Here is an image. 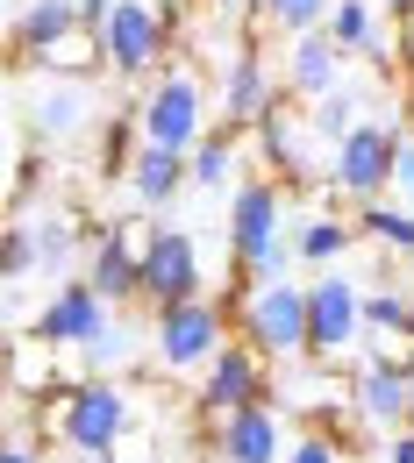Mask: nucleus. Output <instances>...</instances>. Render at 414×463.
<instances>
[{"mask_svg": "<svg viewBox=\"0 0 414 463\" xmlns=\"http://www.w3.org/2000/svg\"><path fill=\"white\" fill-rule=\"evenodd\" d=\"M286 214H294V193L279 178H243L236 200H229V257L250 264V279H286L294 271V235H286Z\"/></svg>", "mask_w": 414, "mask_h": 463, "instance_id": "obj_1", "label": "nucleus"}, {"mask_svg": "<svg viewBox=\"0 0 414 463\" xmlns=\"http://www.w3.org/2000/svg\"><path fill=\"white\" fill-rule=\"evenodd\" d=\"M229 335H236V314H229L215 292H193V299L150 314V349H158L165 371H207Z\"/></svg>", "mask_w": 414, "mask_h": 463, "instance_id": "obj_2", "label": "nucleus"}, {"mask_svg": "<svg viewBox=\"0 0 414 463\" xmlns=\"http://www.w3.org/2000/svg\"><path fill=\"white\" fill-rule=\"evenodd\" d=\"M257 400H279V371H272V356H265L257 343L229 335L222 356L200 371V392H193V406H200V435H215V428H222V413L257 406Z\"/></svg>", "mask_w": 414, "mask_h": 463, "instance_id": "obj_3", "label": "nucleus"}, {"mask_svg": "<svg viewBox=\"0 0 414 463\" xmlns=\"http://www.w3.org/2000/svg\"><path fill=\"white\" fill-rule=\"evenodd\" d=\"M357 349H364V286L343 271H322L307 286V364L351 371Z\"/></svg>", "mask_w": 414, "mask_h": 463, "instance_id": "obj_4", "label": "nucleus"}, {"mask_svg": "<svg viewBox=\"0 0 414 463\" xmlns=\"http://www.w3.org/2000/svg\"><path fill=\"white\" fill-rule=\"evenodd\" d=\"M236 335L257 343L272 364H300L307 356V286H294V279H257L236 307Z\"/></svg>", "mask_w": 414, "mask_h": 463, "instance_id": "obj_5", "label": "nucleus"}, {"mask_svg": "<svg viewBox=\"0 0 414 463\" xmlns=\"http://www.w3.org/2000/svg\"><path fill=\"white\" fill-rule=\"evenodd\" d=\"M136 121H143V143H165V150H193L207 136V86L193 64H165L143 93H136Z\"/></svg>", "mask_w": 414, "mask_h": 463, "instance_id": "obj_6", "label": "nucleus"}, {"mask_svg": "<svg viewBox=\"0 0 414 463\" xmlns=\"http://www.w3.org/2000/svg\"><path fill=\"white\" fill-rule=\"evenodd\" d=\"M400 143H408V121H357L351 136L329 150V172H336V185L351 193L357 207L393 193V172H400Z\"/></svg>", "mask_w": 414, "mask_h": 463, "instance_id": "obj_7", "label": "nucleus"}, {"mask_svg": "<svg viewBox=\"0 0 414 463\" xmlns=\"http://www.w3.org/2000/svg\"><path fill=\"white\" fill-rule=\"evenodd\" d=\"M101 29H108V71L129 79V86H150V79L172 64V36H165V22L150 14V0H115V14H108Z\"/></svg>", "mask_w": 414, "mask_h": 463, "instance_id": "obj_8", "label": "nucleus"}, {"mask_svg": "<svg viewBox=\"0 0 414 463\" xmlns=\"http://www.w3.org/2000/svg\"><path fill=\"white\" fill-rule=\"evenodd\" d=\"M115 314H121V307L93 286V279H64V286L36 307V321H29V328H36L43 343H58V349H93V335H108V328H115Z\"/></svg>", "mask_w": 414, "mask_h": 463, "instance_id": "obj_9", "label": "nucleus"}, {"mask_svg": "<svg viewBox=\"0 0 414 463\" xmlns=\"http://www.w3.org/2000/svg\"><path fill=\"white\" fill-rule=\"evenodd\" d=\"M207 449H215L222 463H286V449H294V435H286V406L257 400V406L222 413V428L207 435Z\"/></svg>", "mask_w": 414, "mask_h": 463, "instance_id": "obj_10", "label": "nucleus"}, {"mask_svg": "<svg viewBox=\"0 0 414 463\" xmlns=\"http://www.w3.org/2000/svg\"><path fill=\"white\" fill-rule=\"evenodd\" d=\"M121 435H129V385H121V378H86V385H79V406H72L64 457H115Z\"/></svg>", "mask_w": 414, "mask_h": 463, "instance_id": "obj_11", "label": "nucleus"}, {"mask_svg": "<svg viewBox=\"0 0 414 463\" xmlns=\"http://www.w3.org/2000/svg\"><path fill=\"white\" fill-rule=\"evenodd\" d=\"M22 128H29V143H43V150L86 136V128H93V79H36V93H29V108H22Z\"/></svg>", "mask_w": 414, "mask_h": 463, "instance_id": "obj_12", "label": "nucleus"}, {"mask_svg": "<svg viewBox=\"0 0 414 463\" xmlns=\"http://www.w3.org/2000/svg\"><path fill=\"white\" fill-rule=\"evenodd\" d=\"M279 86H286V79H272V58H265V51H229V64H222V128L250 136L257 121L272 115Z\"/></svg>", "mask_w": 414, "mask_h": 463, "instance_id": "obj_13", "label": "nucleus"}, {"mask_svg": "<svg viewBox=\"0 0 414 463\" xmlns=\"http://www.w3.org/2000/svg\"><path fill=\"white\" fill-rule=\"evenodd\" d=\"M351 385H357V413H364L379 435H393V428H408V420H414V371L364 356V364L351 371Z\"/></svg>", "mask_w": 414, "mask_h": 463, "instance_id": "obj_14", "label": "nucleus"}, {"mask_svg": "<svg viewBox=\"0 0 414 463\" xmlns=\"http://www.w3.org/2000/svg\"><path fill=\"white\" fill-rule=\"evenodd\" d=\"M193 292H207V279H200V242L186 229H172L165 250L143 264V307L158 314V307H178V299H193Z\"/></svg>", "mask_w": 414, "mask_h": 463, "instance_id": "obj_15", "label": "nucleus"}, {"mask_svg": "<svg viewBox=\"0 0 414 463\" xmlns=\"http://www.w3.org/2000/svg\"><path fill=\"white\" fill-rule=\"evenodd\" d=\"M343 64H351V51L329 36V22L307 29V36H286V86L307 93V100H329L343 86Z\"/></svg>", "mask_w": 414, "mask_h": 463, "instance_id": "obj_16", "label": "nucleus"}, {"mask_svg": "<svg viewBox=\"0 0 414 463\" xmlns=\"http://www.w3.org/2000/svg\"><path fill=\"white\" fill-rule=\"evenodd\" d=\"M36 79H108V29L101 22H72L64 36H51L43 51H36V64H29Z\"/></svg>", "mask_w": 414, "mask_h": 463, "instance_id": "obj_17", "label": "nucleus"}, {"mask_svg": "<svg viewBox=\"0 0 414 463\" xmlns=\"http://www.w3.org/2000/svg\"><path fill=\"white\" fill-rule=\"evenodd\" d=\"M64 385V349L43 343L36 328H14L7 335V400H43Z\"/></svg>", "mask_w": 414, "mask_h": 463, "instance_id": "obj_18", "label": "nucleus"}, {"mask_svg": "<svg viewBox=\"0 0 414 463\" xmlns=\"http://www.w3.org/2000/svg\"><path fill=\"white\" fill-rule=\"evenodd\" d=\"M72 22H79V7H72V0H29V7L7 22V71L22 79V71L36 64V51H43L51 36H64Z\"/></svg>", "mask_w": 414, "mask_h": 463, "instance_id": "obj_19", "label": "nucleus"}, {"mask_svg": "<svg viewBox=\"0 0 414 463\" xmlns=\"http://www.w3.org/2000/svg\"><path fill=\"white\" fill-rule=\"evenodd\" d=\"M186 185H193V157L186 150H165V143H143L136 150V172H129L136 207H172Z\"/></svg>", "mask_w": 414, "mask_h": 463, "instance_id": "obj_20", "label": "nucleus"}, {"mask_svg": "<svg viewBox=\"0 0 414 463\" xmlns=\"http://www.w3.org/2000/svg\"><path fill=\"white\" fill-rule=\"evenodd\" d=\"M136 150H143V121H136V100H121L115 115H108V128L93 136V157H86V172L101 178H121L129 185V172H136Z\"/></svg>", "mask_w": 414, "mask_h": 463, "instance_id": "obj_21", "label": "nucleus"}, {"mask_svg": "<svg viewBox=\"0 0 414 463\" xmlns=\"http://www.w3.org/2000/svg\"><path fill=\"white\" fill-rule=\"evenodd\" d=\"M357 242H364L357 214H300V229H294V250H300V264H322V271H336V264L351 257Z\"/></svg>", "mask_w": 414, "mask_h": 463, "instance_id": "obj_22", "label": "nucleus"}, {"mask_svg": "<svg viewBox=\"0 0 414 463\" xmlns=\"http://www.w3.org/2000/svg\"><path fill=\"white\" fill-rule=\"evenodd\" d=\"M357 229L379 257H414V207L408 200H364L357 207Z\"/></svg>", "mask_w": 414, "mask_h": 463, "instance_id": "obj_23", "label": "nucleus"}, {"mask_svg": "<svg viewBox=\"0 0 414 463\" xmlns=\"http://www.w3.org/2000/svg\"><path fill=\"white\" fill-rule=\"evenodd\" d=\"M86 279L108 292L115 307H136V299H143V264H129L108 235H93V242H86Z\"/></svg>", "mask_w": 414, "mask_h": 463, "instance_id": "obj_24", "label": "nucleus"}, {"mask_svg": "<svg viewBox=\"0 0 414 463\" xmlns=\"http://www.w3.org/2000/svg\"><path fill=\"white\" fill-rule=\"evenodd\" d=\"M243 143H250V136H236V128H207V136L186 150V157H193V185H200V193H222V185L236 178Z\"/></svg>", "mask_w": 414, "mask_h": 463, "instance_id": "obj_25", "label": "nucleus"}, {"mask_svg": "<svg viewBox=\"0 0 414 463\" xmlns=\"http://www.w3.org/2000/svg\"><path fill=\"white\" fill-rule=\"evenodd\" d=\"M165 235H172V229L158 222V207H121L115 222H108V242H115L129 264H150V257L165 250Z\"/></svg>", "mask_w": 414, "mask_h": 463, "instance_id": "obj_26", "label": "nucleus"}, {"mask_svg": "<svg viewBox=\"0 0 414 463\" xmlns=\"http://www.w3.org/2000/svg\"><path fill=\"white\" fill-rule=\"evenodd\" d=\"M379 14H386L379 0H336V7H329V36H336L351 58H364V51L386 36V22H379Z\"/></svg>", "mask_w": 414, "mask_h": 463, "instance_id": "obj_27", "label": "nucleus"}, {"mask_svg": "<svg viewBox=\"0 0 414 463\" xmlns=\"http://www.w3.org/2000/svg\"><path fill=\"white\" fill-rule=\"evenodd\" d=\"M36 271H43V250H36L29 214H7V229H0V279L22 286V279H36Z\"/></svg>", "mask_w": 414, "mask_h": 463, "instance_id": "obj_28", "label": "nucleus"}, {"mask_svg": "<svg viewBox=\"0 0 414 463\" xmlns=\"http://www.w3.org/2000/svg\"><path fill=\"white\" fill-rule=\"evenodd\" d=\"M72 406H79V385H58V392H43V400H29V428H36V442H58L72 435Z\"/></svg>", "mask_w": 414, "mask_h": 463, "instance_id": "obj_29", "label": "nucleus"}, {"mask_svg": "<svg viewBox=\"0 0 414 463\" xmlns=\"http://www.w3.org/2000/svg\"><path fill=\"white\" fill-rule=\"evenodd\" d=\"M364 328H414V292L408 286H371L364 292Z\"/></svg>", "mask_w": 414, "mask_h": 463, "instance_id": "obj_30", "label": "nucleus"}, {"mask_svg": "<svg viewBox=\"0 0 414 463\" xmlns=\"http://www.w3.org/2000/svg\"><path fill=\"white\" fill-rule=\"evenodd\" d=\"M307 121H314V136H322V143L336 150V143H343V136H351L364 115H357V93H343V86H336L329 100H314V108H307Z\"/></svg>", "mask_w": 414, "mask_h": 463, "instance_id": "obj_31", "label": "nucleus"}, {"mask_svg": "<svg viewBox=\"0 0 414 463\" xmlns=\"http://www.w3.org/2000/svg\"><path fill=\"white\" fill-rule=\"evenodd\" d=\"M36 185H51V165H43L36 150H14V157H7V214H29Z\"/></svg>", "mask_w": 414, "mask_h": 463, "instance_id": "obj_32", "label": "nucleus"}, {"mask_svg": "<svg viewBox=\"0 0 414 463\" xmlns=\"http://www.w3.org/2000/svg\"><path fill=\"white\" fill-rule=\"evenodd\" d=\"M343 457H351V449H343L329 428H300L294 449H286V463H343Z\"/></svg>", "mask_w": 414, "mask_h": 463, "instance_id": "obj_33", "label": "nucleus"}, {"mask_svg": "<svg viewBox=\"0 0 414 463\" xmlns=\"http://www.w3.org/2000/svg\"><path fill=\"white\" fill-rule=\"evenodd\" d=\"M329 7H336V0H272V14H279V29H286V36L322 29V22H329Z\"/></svg>", "mask_w": 414, "mask_h": 463, "instance_id": "obj_34", "label": "nucleus"}, {"mask_svg": "<svg viewBox=\"0 0 414 463\" xmlns=\"http://www.w3.org/2000/svg\"><path fill=\"white\" fill-rule=\"evenodd\" d=\"M86 364H93V371H101V378H115L121 364H129V328H108V335H93V349H86Z\"/></svg>", "mask_w": 414, "mask_h": 463, "instance_id": "obj_35", "label": "nucleus"}, {"mask_svg": "<svg viewBox=\"0 0 414 463\" xmlns=\"http://www.w3.org/2000/svg\"><path fill=\"white\" fill-rule=\"evenodd\" d=\"M0 463H43V442H36L29 428H7V449H0Z\"/></svg>", "mask_w": 414, "mask_h": 463, "instance_id": "obj_36", "label": "nucleus"}, {"mask_svg": "<svg viewBox=\"0 0 414 463\" xmlns=\"http://www.w3.org/2000/svg\"><path fill=\"white\" fill-rule=\"evenodd\" d=\"M393 200H408V207H414V128H408V143H400V172H393Z\"/></svg>", "mask_w": 414, "mask_h": 463, "instance_id": "obj_37", "label": "nucleus"}, {"mask_svg": "<svg viewBox=\"0 0 414 463\" xmlns=\"http://www.w3.org/2000/svg\"><path fill=\"white\" fill-rule=\"evenodd\" d=\"M115 463H150V435H143V428H129V435L115 442Z\"/></svg>", "mask_w": 414, "mask_h": 463, "instance_id": "obj_38", "label": "nucleus"}, {"mask_svg": "<svg viewBox=\"0 0 414 463\" xmlns=\"http://www.w3.org/2000/svg\"><path fill=\"white\" fill-rule=\"evenodd\" d=\"M386 463H414V420H408V428H393V435H386Z\"/></svg>", "mask_w": 414, "mask_h": 463, "instance_id": "obj_39", "label": "nucleus"}, {"mask_svg": "<svg viewBox=\"0 0 414 463\" xmlns=\"http://www.w3.org/2000/svg\"><path fill=\"white\" fill-rule=\"evenodd\" d=\"M72 7H79V22H108L115 14V0H72Z\"/></svg>", "mask_w": 414, "mask_h": 463, "instance_id": "obj_40", "label": "nucleus"}, {"mask_svg": "<svg viewBox=\"0 0 414 463\" xmlns=\"http://www.w3.org/2000/svg\"><path fill=\"white\" fill-rule=\"evenodd\" d=\"M379 7H386L393 22H414V0H379Z\"/></svg>", "mask_w": 414, "mask_h": 463, "instance_id": "obj_41", "label": "nucleus"}, {"mask_svg": "<svg viewBox=\"0 0 414 463\" xmlns=\"http://www.w3.org/2000/svg\"><path fill=\"white\" fill-rule=\"evenodd\" d=\"M236 7H250V0H236Z\"/></svg>", "mask_w": 414, "mask_h": 463, "instance_id": "obj_42", "label": "nucleus"}, {"mask_svg": "<svg viewBox=\"0 0 414 463\" xmlns=\"http://www.w3.org/2000/svg\"><path fill=\"white\" fill-rule=\"evenodd\" d=\"M408 292H414V279H408Z\"/></svg>", "mask_w": 414, "mask_h": 463, "instance_id": "obj_43", "label": "nucleus"}]
</instances>
